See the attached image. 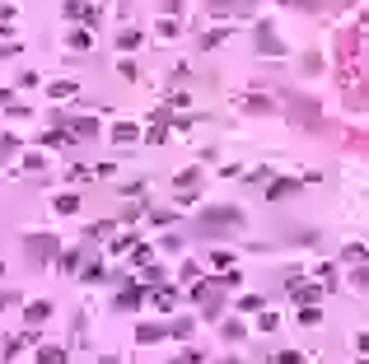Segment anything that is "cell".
<instances>
[{
	"instance_id": "6da1fadb",
	"label": "cell",
	"mask_w": 369,
	"mask_h": 364,
	"mask_svg": "<svg viewBox=\"0 0 369 364\" xmlns=\"http://www.w3.org/2000/svg\"><path fill=\"white\" fill-rule=\"evenodd\" d=\"M248 224V215L238 206H206L202 210V229L211 233V229H243Z\"/></svg>"
},
{
	"instance_id": "7a4b0ae2",
	"label": "cell",
	"mask_w": 369,
	"mask_h": 364,
	"mask_svg": "<svg viewBox=\"0 0 369 364\" xmlns=\"http://www.w3.org/2000/svg\"><path fill=\"white\" fill-rule=\"evenodd\" d=\"M23 253H28L33 266H43V262H52V257L61 253V243H56V233H33V238H23Z\"/></svg>"
},
{
	"instance_id": "3957f363",
	"label": "cell",
	"mask_w": 369,
	"mask_h": 364,
	"mask_svg": "<svg viewBox=\"0 0 369 364\" xmlns=\"http://www.w3.org/2000/svg\"><path fill=\"white\" fill-rule=\"evenodd\" d=\"M299 192V177H271L267 182V201H290Z\"/></svg>"
},
{
	"instance_id": "277c9868",
	"label": "cell",
	"mask_w": 369,
	"mask_h": 364,
	"mask_svg": "<svg viewBox=\"0 0 369 364\" xmlns=\"http://www.w3.org/2000/svg\"><path fill=\"white\" fill-rule=\"evenodd\" d=\"M136 341H141V346L168 341V327H164V322H141V327H136Z\"/></svg>"
},
{
	"instance_id": "5b68a950",
	"label": "cell",
	"mask_w": 369,
	"mask_h": 364,
	"mask_svg": "<svg viewBox=\"0 0 369 364\" xmlns=\"http://www.w3.org/2000/svg\"><path fill=\"white\" fill-rule=\"evenodd\" d=\"M258 52H262V56H285V43H276L271 23H262V28H258Z\"/></svg>"
},
{
	"instance_id": "8992f818",
	"label": "cell",
	"mask_w": 369,
	"mask_h": 364,
	"mask_svg": "<svg viewBox=\"0 0 369 364\" xmlns=\"http://www.w3.org/2000/svg\"><path fill=\"white\" fill-rule=\"evenodd\" d=\"M52 304H47V299H33V304H28V309H23V322H28V327H43L47 318H52Z\"/></svg>"
},
{
	"instance_id": "52a82bcc",
	"label": "cell",
	"mask_w": 369,
	"mask_h": 364,
	"mask_svg": "<svg viewBox=\"0 0 369 364\" xmlns=\"http://www.w3.org/2000/svg\"><path fill=\"white\" fill-rule=\"evenodd\" d=\"M202 177H206V164H192V168H182V173L173 177V187H178V192H192Z\"/></svg>"
},
{
	"instance_id": "ba28073f",
	"label": "cell",
	"mask_w": 369,
	"mask_h": 364,
	"mask_svg": "<svg viewBox=\"0 0 369 364\" xmlns=\"http://www.w3.org/2000/svg\"><path fill=\"white\" fill-rule=\"evenodd\" d=\"M75 94H79L75 79H56V84H47V99L52 103H66V99H75Z\"/></svg>"
},
{
	"instance_id": "9c48e42d",
	"label": "cell",
	"mask_w": 369,
	"mask_h": 364,
	"mask_svg": "<svg viewBox=\"0 0 369 364\" xmlns=\"http://www.w3.org/2000/svg\"><path fill=\"white\" fill-rule=\"evenodd\" d=\"M168 327V336H173V341H192V327H197V322L187 318V313H182V318H173V322H164Z\"/></svg>"
},
{
	"instance_id": "30bf717a",
	"label": "cell",
	"mask_w": 369,
	"mask_h": 364,
	"mask_svg": "<svg viewBox=\"0 0 369 364\" xmlns=\"http://www.w3.org/2000/svg\"><path fill=\"white\" fill-rule=\"evenodd\" d=\"M56 215H79V192H61V197H52Z\"/></svg>"
},
{
	"instance_id": "8fae6325",
	"label": "cell",
	"mask_w": 369,
	"mask_h": 364,
	"mask_svg": "<svg viewBox=\"0 0 369 364\" xmlns=\"http://www.w3.org/2000/svg\"><path fill=\"white\" fill-rule=\"evenodd\" d=\"M290 299H294V304H318V299H323V289H318V285H299V280H294V285H290Z\"/></svg>"
},
{
	"instance_id": "7c38bea8",
	"label": "cell",
	"mask_w": 369,
	"mask_h": 364,
	"mask_svg": "<svg viewBox=\"0 0 369 364\" xmlns=\"http://www.w3.org/2000/svg\"><path fill=\"white\" fill-rule=\"evenodd\" d=\"M112 140H117V145L141 140V126H136V121H117V126H112Z\"/></svg>"
},
{
	"instance_id": "4fadbf2b",
	"label": "cell",
	"mask_w": 369,
	"mask_h": 364,
	"mask_svg": "<svg viewBox=\"0 0 369 364\" xmlns=\"http://www.w3.org/2000/svg\"><path fill=\"white\" fill-rule=\"evenodd\" d=\"M220 336H224V341H248V322L243 318H229L220 327Z\"/></svg>"
},
{
	"instance_id": "5bb4252c",
	"label": "cell",
	"mask_w": 369,
	"mask_h": 364,
	"mask_svg": "<svg viewBox=\"0 0 369 364\" xmlns=\"http://www.w3.org/2000/svg\"><path fill=\"white\" fill-rule=\"evenodd\" d=\"M234 309H238V318H253L258 309H267V299H262V294H243V299L234 304Z\"/></svg>"
},
{
	"instance_id": "9a60e30c",
	"label": "cell",
	"mask_w": 369,
	"mask_h": 364,
	"mask_svg": "<svg viewBox=\"0 0 369 364\" xmlns=\"http://www.w3.org/2000/svg\"><path fill=\"white\" fill-rule=\"evenodd\" d=\"M145 289H141V285H131V289H122V294H117V309H136V304H145Z\"/></svg>"
},
{
	"instance_id": "2e32d148",
	"label": "cell",
	"mask_w": 369,
	"mask_h": 364,
	"mask_svg": "<svg viewBox=\"0 0 369 364\" xmlns=\"http://www.w3.org/2000/svg\"><path fill=\"white\" fill-rule=\"evenodd\" d=\"M79 276L89 280V285H99V280H108V266H103V262H84V266H79Z\"/></svg>"
},
{
	"instance_id": "e0dca14e",
	"label": "cell",
	"mask_w": 369,
	"mask_h": 364,
	"mask_svg": "<svg viewBox=\"0 0 369 364\" xmlns=\"http://www.w3.org/2000/svg\"><path fill=\"white\" fill-rule=\"evenodd\" d=\"M150 299H155V304H159V309H164V313H173V309H178V289H155V294H150Z\"/></svg>"
},
{
	"instance_id": "ac0fdd59",
	"label": "cell",
	"mask_w": 369,
	"mask_h": 364,
	"mask_svg": "<svg viewBox=\"0 0 369 364\" xmlns=\"http://www.w3.org/2000/svg\"><path fill=\"white\" fill-rule=\"evenodd\" d=\"M66 43H70V52H89V43H94V33H89V28H75V33H70V38H66Z\"/></svg>"
},
{
	"instance_id": "d6986e66",
	"label": "cell",
	"mask_w": 369,
	"mask_h": 364,
	"mask_svg": "<svg viewBox=\"0 0 369 364\" xmlns=\"http://www.w3.org/2000/svg\"><path fill=\"white\" fill-rule=\"evenodd\" d=\"M280 327V313L276 309H258V331H276Z\"/></svg>"
},
{
	"instance_id": "ffe728a7",
	"label": "cell",
	"mask_w": 369,
	"mask_h": 364,
	"mask_svg": "<svg viewBox=\"0 0 369 364\" xmlns=\"http://www.w3.org/2000/svg\"><path fill=\"white\" fill-rule=\"evenodd\" d=\"M38 364H66V351H61V346H43V351H38Z\"/></svg>"
},
{
	"instance_id": "44dd1931",
	"label": "cell",
	"mask_w": 369,
	"mask_h": 364,
	"mask_svg": "<svg viewBox=\"0 0 369 364\" xmlns=\"http://www.w3.org/2000/svg\"><path fill=\"white\" fill-rule=\"evenodd\" d=\"M299 322H304V327H318V322H323V309H318V304H304V309H299Z\"/></svg>"
},
{
	"instance_id": "7402d4cb",
	"label": "cell",
	"mask_w": 369,
	"mask_h": 364,
	"mask_svg": "<svg viewBox=\"0 0 369 364\" xmlns=\"http://www.w3.org/2000/svg\"><path fill=\"white\" fill-rule=\"evenodd\" d=\"M238 108H243V112H271V103L258 99V94H248V99H238Z\"/></svg>"
},
{
	"instance_id": "603a6c76",
	"label": "cell",
	"mask_w": 369,
	"mask_h": 364,
	"mask_svg": "<svg viewBox=\"0 0 369 364\" xmlns=\"http://www.w3.org/2000/svg\"><path fill=\"white\" fill-rule=\"evenodd\" d=\"M117 47H122V52H136V47H141V33H136V28H122V33H117Z\"/></svg>"
},
{
	"instance_id": "cb8c5ba5",
	"label": "cell",
	"mask_w": 369,
	"mask_h": 364,
	"mask_svg": "<svg viewBox=\"0 0 369 364\" xmlns=\"http://www.w3.org/2000/svg\"><path fill=\"white\" fill-rule=\"evenodd\" d=\"M43 168H47V155H43V150H33V155L23 159V173H43Z\"/></svg>"
},
{
	"instance_id": "d4e9b609",
	"label": "cell",
	"mask_w": 369,
	"mask_h": 364,
	"mask_svg": "<svg viewBox=\"0 0 369 364\" xmlns=\"http://www.w3.org/2000/svg\"><path fill=\"white\" fill-rule=\"evenodd\" d=\"M271 364H304V355L299 351H276V355H271Z\"/></svg>"
},
{
	"instance_id": "484cf974",
	"label": "cell",
	"mask_w": 369,
	"mask_h": 364,
	"mask_svg": "<svg viewBox=\"0 0 369 364\" xmlns=\"http://www.w3.org/2000/svg\"><path fill=\"white\" fill-rule=\"evenodd\" d=\"M117 70H122V79H136V75H141V70H136V61H131V56H122V61H117Z\"/></svg>"
},
{
	"instance_id": "4316f807",
	"label": "cell",
	"mask_w": 369,
	"mask_h": 364,
	"mask_svg": "<svg viewBox=\"0 0 369 364\" xmlns=\"http://www.w3.org/2000/svg\"><path fill=\"white\" fill-rule=\"evenodd\" d=\"M14 150H19V140H14V136H0V159H10Z\"/></svg>"
},
{
	"instance_id": "83f0119b",
	"label": "cell",
	"mask_w": 369,
	"mask_h": 364,
	"mask_svg": "<svg viewBox=\"0 0 369 364\" xmlns=\"http://www.w3.org/2000/svg\"><path fill=\"white\" fill-rule=\"evenodd\" d=\"M173 33H178V19H168L164 14V19H159V38H173Z\"/></svg>"
},
{
	"instance_id": "f1b7e54d",
	"label": "cell",
	"mask_w": 369,
	"mask_h": 364,
	"mask_svg": "<svg viewBox=\"0 0 369 364\" xmlns=\"http://www.w3.org/2000/svg\"><path fill=\"white\" fill-rule=\"evenodd\" d=\"M10 304H19V294L14 289H0V309H10Z\"/></svg>"
},
{
	"instance_id": "f546056e",
	"label": "cell",
	"mask_w": 369,
	"mask_h": 364,
	"mask_svg": "<svg viewBox=\"0 0 369 364\" xmlns=\"http://www.w3.org/2000/svg\"><path fill=\"white\" fill-rule=\"evenodd\" d=\"M14 14H19L14 5H0V23H5V19H14Z\"/></svg>"
},
{
	"instance_id": "4dcf8cb0",
	"label": "cell",
	"mask_w": 369,
	"mask_h": 364,
	"mask_svg": "<svg viewBox=\"0 0 369 364\" xmlns=\"http://www.w3.org/2000/svg\"><path fill=\"white\" fill-rule=\"evenodd\" d=\"M220 364H243V360H220Z\"/></svg>"
},
{
	"instance_id": "1f68e13d",
	"label": "cell",
	"mask_w": 369,
	"mask_h": 364,
	"mask_svg": "<svg viewBox=\"0 0 369 364\" xmlns=\"http://www.w3.org/2000/svg\"><path fill=\"white\" fill-rule=\"evenodd\" d=\"M0 276H5V266H0Z\"/></svg>"
},
{
	"instance_id": "d6a6232c",
	"label": "cell",
	"mask_w": 369,
	"mask_h": 364,
	"mask_svg": "<svg viewBox=\"0 0 369 364\" xmlns=\"http://www.w3.org/2000/svg\"><path fill=\"white\" fill-rule=\"evenodd\" d=\"M0 360H5V355H0Z\"/></svg>"
}]
</instances>
